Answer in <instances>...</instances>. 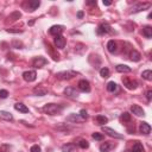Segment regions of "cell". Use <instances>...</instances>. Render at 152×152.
Wrapping results in <instances>:
<instances>
[{
    "instance_id": "obj_26",
    "label": "cell",
    "mask_w": 152,
    "mask_h": 152,
    "mask_svg": "<svg viewBox=\"0 0 152 152\" xmlns=\"http://www.w3.org/2000/svg\"><path fill=\"white\" fill-rule=\"evenodd\" d=\"M132 152H144V147L143 144H140L139 141H136L133 147H132Z\"/></svg>"
},
{
    "instance_id": "obj_29",
    "label": "cell",
    "mask_w": 152,
    "mask_h": 152,
    "mask_svg": "<svg viewBox=\"0 0 152 152\" xmlns=\"http://www.w3.org/2000/svg\"><path fill=\"white\" fill-rule=\"evenodd\" d=\"M116 89H118V84H116L115 82L112 81V82H108V83H107V90H108V91H112V93H114Z\"/></svg>"
},
{
    "instance_id": "obj_39",
    "label": "cell",
    "mask_w": 152,
    "mask_h": 152,
    "mask_svg": "<svg viewBox=\"0 0 152 152\" xmlns=\"http://www.w3.org/2000/svg\"><path fill=\"white\" fill-rule=\"evenodd\" d=\"M12 44H13V47L17 48V49H22V47H23V44H22L20 42H17V41H14Z\"/></svg>"
},
{
    "instance_id": "obj_33",
    "label": "cell",
    "mask_w": 152,
    "mask_h": 152,
    "mask_svg": "<svg viewBox=\"0 0 152 152\" xmlns=\"http://www.w3.org/2000/svg\"><path fill=\"white\" fill-rule=\"evenodd\" d=\"M10 150H11V146L9 144H3L0 146V152H10Z\"/></svg>"
},
{
    "instance_id": "obj_27",
    "label": "cell",
    "mask_w": 152,
    "mask_h": 152,
    "mask_svg": "<svg viewBox=\"0 0 152 152\" xmlns=\"http://www.w3.org/2000/svg\"><path fill=\"white\" fill-rule=\"evenodd\" d=\"M96 121H97L99 125L103 126L105 124L108 122V119H107V116H105V115H97V116H96Z\"/></svg>"
},
{
    "instance_id": "obj_2",
    "label": "cell",
    "mask_w": 152,
    "mask_h": 152,
    "mask_svg": "<svg viewBox=\"0 0 152 152\" xmlns=\"http://www.w3.org/2000/svg\"><path fill=\"white\" fill-rule=\"evenodd\" d=\"M77 75L76 71H72V70H68V71H61V72H57L56 76L59 80H70V78L75 77Z\"/></svg>"
},
{
    "instance_id": "obj_36",
    "label": "cell",
    "mask_w": 152,
    "mask_h": 152,
    "mask_svg": "<svg viewBox=\"0 0 152 152\" xmlns=\"http://www.w3.org/2000/svg\"><path fill=\"white\" fill-rule=\"evenodd\" d=\"M9 96V91L5 90V89H1L0 90V99H6Z\"/></svg>"
},
{
    "instance_id": "obj_42",
    "label": "cell",
    "mask_w": 152,
    "mask_h": 152,
    "mask_svg": "<svg viewBox=\"0 0 152 152\" xmlns=\"http://www.w3.org/2000/svg\"><path fill=\"white\" fill-rule=\"evenodd\" d=\"M7 32H16V34H18V32H22L20 30H12V29H7Z\"/></svg>"
},
{
    "instance_id": "obj_15",
    "label": "cell",
    "mask_w": 152,
    "mask_h": 152,
    "mask_svg": "<svg viewBox=\"0 0 152 152\" xmlns=\"http://www.w3.org/2000/svg\"><path fill=\"white\" fill-rule=\"evenodd\" d=\"M139 130L143 134H150V132H151V126L147 124V122H145V121H141L140 125H139Z\"/></svg>"
},
{
    "instance_id": "obj_41",
    "label": "cell",
    "mask_w": 152,
    "mask_h": 152,
    "mask_svg": "<svg viewBox=\"0 0 152 152\" xmlns=\"http://www.w3.org/2000/svg\"><path fill=\"white\" fill-rule=\"evenodd\" d=\"M112 4V1H109V0H103V5L105 6H109Z\"/></svg>"
},
{
    "instance_id": "obj_21",
    "label": "cell",
    "mask_w": 152,
    "mask_h": 152,
    "mask_svg": "<svg viewBox=\"0 0 152 152\" xmlns=\"http://www.w3.org/2000/svg\"><path fill=\"white\" fill-rule=\"evenodd\" d=\"M130 57H131V59H132L133 62H139L140 58H141V55H140L137 50H132L131 54H130Z\"/></svg>"
},
{
    "instance_id": "obj_12",
    "label": "cell",
    "mask_w": 152,
    "mask_h": 152,
    "mask_svg": "<svg viewBox=\"0 0 152 152\" xmlns=\"http://www.w3.org/2000/svg\"><path fill=\"white\" fill-rule=\"evenodd\" d=\"M131 112H132V113H133L134 115H137V116L145 115L144 109L140 107V106H138V105H132V106H131Z\"/></svg>"
},
{
    "instance_id": "obj_5",
    "label": "cell",
    "mask_w": 152,
    "mask_h": 152,
    "mask_svg": "<svg viewBox=\"0 0 152 152\" xmlns=\"http://www.w3.org/2000/svg\"><path fill=\"white\" fill-rule=\"evenodd\" d=\"M151 7V4L150 3H144V4H137L136 6L132 7L131 13H137V12H140V11H145Z\"/></svg>"
},
{
    "instance_id": "obj_4",
    "label": "cell",
    "mask_w": 152,
    "mask_h": 152,
    "mask_svg": "<svg viewBox=\"0 0 152 152\" xmlns=\"http://www.w3.org/2000/svg\"><path fill=\"white\" fill-rule=\"evenodd\" d=\"M102 131L105 132L106 134H108L109 137H113V138H116V139H122L124 138V136L122 134H120V133H118L116 131H114V130H112V128H109V127H105V126H102Z\"/></svg>"
},
{
    "instance_id": "obj_10",
    "label": "cell",
    "mask_w": 152,
    "mask_h": 152,
    "mask_svg": "<svg viewBox=\"0 0 152 152\" xmlns=\"http://www.w3.org/2000/svg\"><path fill=\"white\" fill-rule=\"evenodd\" d=\"M55 45L58 49H63L65 47V38L62 35H58L55 37Z\"/></svg>"
},
{
    "instance_id": "obj_7",
    "label": "cell",
    "mask_w": 152,
    "mask_h": 152,
    "mask_svg": "<svg viewBox=\"0 0 152 152\" xmlns=\"http://www.w3.org/2000/svg\"><path fill=\"white\" fill-rule=\"evenodd\" d=\"M48 63V61L45 59L44 57H36L34 61H32V64H34V67L35 68H42L44 67L45 64Z\"/></svg>"
},
{
    "instance_id": "obj_35",
    "label": "cell",
    "mask_w": 152,
    "mask_h": 152,
    "mask_svg": "<svg viewBox=\"0 0 152 152\" xmlns=\"http://www.w3.org/2000/svg\"><path fill=\"white\" fill-rule=\"evenodd\" d=\"M91 137H93L95 140H102L103 139V136L101 133H97V132H95V133L91 134Z\"/></svg>"
},
{
    "instance_id": "obj_31",
    "label": "cell",
    "mask_w": 152,
    "mask_h": 152,
    "mask_svg": "<svg viewBox=\"0 0 152 152\" xmlns=\"http://www.w3.org/2000/svg\"><path fill=\"white\" fill-rule=\"evenodd\" d=\"M100 76L103 78H107L109 76V69L108 68H102L100 69Z\"/></svg>"
},
{
    "instance_id": "obj_22",
    "label": "cell",
    "mask_w": 152,
    "mask_h": 152,
    "mask_svg": "<svg viewBox=\"0 0 152 152\" xmlns=\"http://www.w3.org/2000/svg\"><path fill=\"white\" fill-rule=\"evenodd\" d=\"M0 118L4 119V120H7V121H12L13 120L12 114L9 113V112H5V111H0Z\"/></svg>"
},
{
    "instance_id": "obj_9",
    "label": "cell",
    "mask_w": 152,
    "mask_h": 152,
    "mask_svg": "<svg viewBox=\"0 0 152 152\" xmlns=\"http://www.w3.org/2000/svg\"><path fill=\"white\" fill-rule=\"evenodd\" d=\"M97 34H99V35H102V34H112V28H111L108 24L102 23L100 26H99Z\"/></svg>"
},
{
    "instance_id": "obj_30",
    "label": "cell",
    "mask_w": 152,
    "mask_h": 152,
    "mask_svg": "<svg viewBox=\"0 0 152 152\" xmlns=\"http://www.w3.org/2000/svg\"><path fill=\"white\" fill-rule=\"evenodd\" d=\"M141 76H143V78H145L146 81H151V80H152V71H151V70H145V71H143Z\"/></svg>"
},
{
    "instance_id": "obj_25",
    "label": "cell",
    "mask_w": 152,
    "mask_h": 152,
    "mask_svg": "<svg viewBox=\"0 0 152 152\" xmlns=\"http://www.w3.org/2000/svg\"><path fill=\"white\" fill-rule=\"evenodd\" d=\"M20 17H22V13L19 12V11H14V12L11 13V14L9 16V19H10L11 22H16V20H18V19L20 18Z\"/></svg>"
},
{
    "instance_id": "obj_14",
    "label": "cell",
    "mask_w": 152,
    "mask_h": 152,
    "mask_svg": "<svg viewBox=\"0 0 152 152\" xmlns=\"http://www.w3.org/2000/svg\"><path fill=\"white\" fill-rule=\"evenodd\" d=\"M115 145L113 143H111V141H105L100 145V151L101 152H109L112 149H114Z\"/></svg>"
},
{
    "instance_id": "obj_43",
    "label": "cell",
    "mask_w": 152,
    "mask_h": 152,
    "mask_svg": "<svg viewBox=\"0 0 152 152\" xmlns=\"http://www.w3.org/2000/svg\"><path fill=\"white\" fill-rule=\"evenodd\" d=\"M82 17H83V12H82V11H80V12L77 13V18H80V19H81Z\"/></svg>"
},
{
    "instance_id": "obj_19",
    "label": "cell",
    "mask_w": 152,
    "mask_h": 152,
    "mask_svg": "<svg viewBox=\"0 0 152 152\" xmlns=\"http://www.w3.org/2000/svg\"><path fill=\"white\" fill-rule=\"evenodd\" d=\"M34 93L38 96H44L48 94V89L44 88V87H41V86H38V87H35L34 88Z\"/></svg>"
},
{
    "instance_id": "obj_40",
    "label": "cell",
    "mask_w": 152,
    "mask_h": 152,
    "mask_svg": "<svg viewBox=\"0 0 152 152\" xmlns=\"http://www.w3.org/2000/svg\"><path fill=\"white\" fill-rule=\"evenodd\" d=\"M146 97H147V100H151V99H152V90H147Z\"/></svg>"
},
{
    "instance_id": "obj_8",
    "label": "cell",
    "mask_w": 152,
    "mask_h": 152,
    "mask_svg": "<svg viewBox=\"0 0 152 152\" xmlns=\"http://www.w3.org/2000/svg\"><path fill=\"white\" fill-rule=\"evenodd\" d=\"M78 89L81 91H84V93H89L90 91V84L87 80H81L78 82Z\"/></svg>"
},
{
    "instance_id": "obj_38",
    "label": "cell",
    "mask_w": 152,
    "mask_h": 152,
    "mask_svg": "<svg viewBox=\"0 0 152 152\" xmlns=\"http://www.w3.org/2000/svg\"><path fill=\"white\" fill-rule=\"evenodd\" d=\"M80 115L83 118V119H86V120H87L88 119V114H87V111H84V109H81L80 111Z\"/></svg>"
},
{
    "instance_id": "obj_3",
    "label": "cell",
    "mask_w": 152,
    "mask_h": 152,
    "mask_svg": "<svg viewBox=\"0 0 152 152\" xmlns=\"http://www.w3.org/2000/svg\"><path fill=\"white\" fill-rule=\"evenodd\" d=\"M122 83H124L125 87H126L127 89H130V90H134L138 87V82L136 80H133V78H130V77H124Z\"/></svg>"
},
{
    "instance_id": "obj_34",
    "label": "cell",
    "mask_w": 152,
    "mask_h": 152,
    "mask_svg": "<svg viewBox=\"0 0 152 152\" xmlns=\"http://www.w3.org/2000/svg\"><path fill=\"white\" fill-rule=\"evenodd\" d=\"M120 118H121V120H122V121H130V120H131V114L127 113V112H125V113L121 114Z\"/></svg>"
},
{
    "instance_id": "obj_44",
    "label": "cell",
    "mask_w": 152,
    "mask_h": 152,
    "mask_svg": "<svg viewBox=\"0 0 152 152\" xmlns=\"http://www.w3.org/2000/svg\"><path fill=\"white\" fill-rule=\"evenodd\" d=\"M87 4L88 5H96V0L95 1H87Z\"/></svg>"
},
{
    "instance_id": "obj_13",
    "label": "cell",
    "mask_w": 152,
    "mask_h": 152,
    "mask_svg": "<svg viewBox=\"0 0 152 152\" xmlns=\"http://www.w3.org/2000/svg\"><path fill=\"white\" fill-rule=\"evenodd\" d=\"M67 120H68V121H71V122H83V121H86V119H83L80 114L72 113V114H70V115L67 118Z\"/></svg>"
},
{
    "instance_id": "obj_20",
    "label": "cell",
    "mask_w": 152,
    "mask_h": 152,
    "mask_svg": "<svg viewBox=\"0 0 152 152\" xmlns=\"http://www.w3.org/2000/svg\"><path fill=\"white\" fill-rule=\"evenodd\" d=\"M14 109L22 112V113H29V108L26 107L24 103H20V102H18V103L14 105Z\"/></svg>"
},
{
    "instance_id": "obj_37",
    "label": "cell",
    "mask_w": 152,
    "mask_h": 152,
    "mask_svg": "<svg viewBox=\"0 0 152 152\" xmlns=\"http://www.w3.org/2000/svg\"><path fill=\"white\" fill-rule=\"evenodd\" d=\"M30 152H41V147L38 145H34V146H31Z\"/></svg>"
},
{
    "instance_id": "obj_28",
    "label": "cell",
    "mask_w": 152,
    "mask_h": 152,
    "mask_svg": "<svg viewBox=\"0 0 152 152\" xmlns=\"http://www.w3.org/2000/svg\"><path fill=\"white\" fill-rule=\"evenodd\" d=\"M143 35L146 38H151L152 37V28L151 26H145L143 29Z\"/></svg>"
},
{
    "instance_id": "obj_45",
    "label": "cell",
    "mask_w": 152,
    "mask_h": 152,
    "mask_svg": "<svg viewBox=\"0 0 152 152\" xmlns=\"http://www.w3.org/2000/svg\"><path fill=\"white\" fill-rule=\"evenodd\" d=\"M125 152H130V151H125Z\"/></svg>"
},
{
    "instance_id": "obj_23",
    "label": "cell",
    "mask_w": 152,
    "mask_h": 152,
    "mask_svg": "<svg viewBox=\"0 0 152 152\" xmlns=\"http://www.w3.org/2000/svg\"><path fill=\"white\" fill-rule=\"evenodd\" d=\"M131 68L128 67V65H125V64H119L116 65V71L119 72H131Z\"/></svg>"
},
{
    "instance_id": "obj_17",
    "label": "cell",
    "mask_w": 152,
    "mask_h": 152,
    "mask_svg": "<svg viewBox=\"0 0 152 152\" xmlns=\"http://www.w3.org/2000/svg\"><path fill=\"white\" fill-rule=\"evenodd\" d=\"M64 94L67 96H70V97H77L78 96V91L75 88H72V87H68V88L64 89Z\"/></svg>"
},
{
    "instance_id": "obj_6",
    "label": "cell",
    "mask_w": 152,
    "mask_h": 152,
    "mask_svg": "<svg viewBox=\"0 0 152 152\" xmlns=\"http://www.w3.org/2000/svg\"><path fill=\"white\" fill-rule=\"evenodd\" d=\"M37 77V74L35 70H29V71H25L23 74V78L26 82H34Z\"/></svg>"
},
{
    "instance_id": "obj_32",
    "label": "cell",
    "mask_w": 152,
    "mask_h": 152,
    "mask_svg": "<svg viewBox=\"0 0 152 152\" xmlns=\"http://www.w3.org/2000/svg\"><path fill=\"white\" fill-rule=\"evenodd\" d=\"M78 146H80L81 149H83V150H86V149L89 147V143L87 140H84V139H81L80 141H78Z\"/></svg>"
},
{
    "instance_id": "obj_16",
    "label": "cell",
    "mask_w": 152,
    "mask_h": 152,
    "mask_svg": "<svg viewBox=\"0 0 152 152\" xmlns=\"http://www.w3.org/2000/svg\"><path fill=\"white\" fill-rule=\"evenodd\" d=\"M62 152H77V147L75 144L69 143L62 146Z\"/></svg>"
},
{
    "instance_id": "obj_11",
    "label": "cell",
    "mask_w": 152,
    "mask_h": 152,
    "mask_svg": "<svg viewBox=\"0 0 152 152\" xmlns=\"http://www.w3.org/2000/svg\"><path fill=\"white\" fill-rule=\"evenodd\" d=\"M63 29L64 28L62 25H54V26H51V28L49 29V32H50V35L58 36V35H61L63 32Z\"/></svg>"
},
{
    "instance_id": "obj_24",
    "label": "cell",
    "mask_w": 152,
    "mask_h": 152,
    "mask_svg": "<svg viewBox=\"0 0 152 152\" xmlns=\"http://www.w3.org/2000/svg\"><path fill=\"white\" fill-rule=\"evenodd\" d=\"M107 50L111 52V54H114L116 51V43L114 41H109L107 43Z\"/></svg>"
},
{
    "instance_id": "obj_1",
    "label": "cell",
    "mask_w": 152,
    "mask_h": 152,
    "mask_svg": "<svg viewBox=\"0 0 152 152\" xmlns=\"http://www.w3.org/2000/svg\"><path fill=\"white\" fill-rule=\"evenodd\" d=\"M62 109H63V106L57 105V103H48L43 107V112L49 115H57L61 113Z\"/></svg>"
},
{
    "instance_id": "obj_18",
    "label": "cell",
    "mask_w": 152,
    "mask_h": 152,
    "mask_svg": "<svg viewBox=\"0 0 152 152\" xmlns=\"http://www.w3.org/2000/svg\"><path fill=\"white\" fill-rule=\"evenodd\" d=\"M39 6H41V1L39 0H31V1H29V6H28V11L30 12H34L35 10H37Z\"/></svg>"
}]
</instances>
